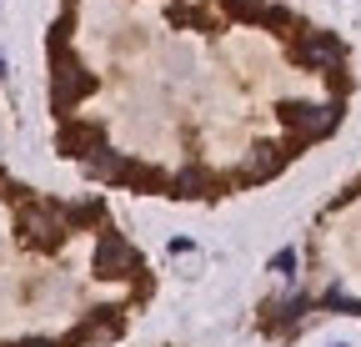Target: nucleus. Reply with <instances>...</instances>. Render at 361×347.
I'll return each instance as SVG.
<instances>
[{"label":"nucleus","instance_id":"20e7f679","mask_svg":"<svg viewBox=\"0 0 361 347\" xmlns=\"http://www.w3.org/2000/svg\"><path fill=\"white\" fill-rule=\"evenodd\" d=\"M135 267H141V257L126 247L121 232H106V237L96 242V272H101V277H126V272H135Z\"/></svg>","mask_w":361,"mask_h":347},{"label":"nucleus","instance_id":"ddd939ff","mask_svg":"<svg viewBox=\"0 0 361 347\" xmlns=\"http://www.w3.org/2000/svg\"><path fill=\"white\" fill-rule=\"evenodd\" d=\"M20 347H56V342H45V337H30V342H20Z\"/></svg>","mask_w":361,"mask_h":347},{"label":"nucleus","instance_id":"4468645a","mask_svg":"<svg viewBox=\"0 0 361 347\" xmlns=\"http://www.w3.org/2000/svg\"><path fill=\"white\" fill-rule=\"evenodd\" d=\"M0 81H6V56H0Z\"/></svg>","mask_w":361,"mask_h":347},{"label":"nucleus","instance_id":"f257e3e1","mask_svg":"<svg viewBox=\"0 0 361 347\" xmlns=\"http://www.w3.org/2000/svg\"><path fill=\"white\" fill-rule=\"evenodd\" d=\"M51 76H56V86H51V101H56V111H71L80 96H90V91H96V76H90V71H80V61L66 51V35H51Z\"/></svg>","mask_w":361,"mask_h":347},{"label":"nucleus","instance_id":"f8f14e48","mask_svg":"<svg viewBox=\"0 0 361 347\" xmlns=\"http://www.w3.org/2000/svg\"><path fill=\"white\" fill-rule=\"evenodd\" d=\"M291 267H296V247H281L276 257H271V272L276 277H291Z\"/></svg>","mask_w":361,"mask_h":347},{"label":"nucleus","instance_id":"1a4fd4ad","mask_svg":"<svg viewBox=\"0 0 361 347\" xmlns=\"http://www.w3.org/2000/svg\"><path fill=\"white\" fill-rule=\"evenodd\" d=\"M211 177H206V171L201 166H191V171H180V177L171 182V196H201V187H206Z\"/></svg>","mask_w":361,"mask_h":347},{"label":"nucleus","instance_id":"39448f33","mask_svg":"<svg viewBox=\"0 0 361 347\" xmlns=\"http://www.w3.org/2000/svg\"><path fill=\"white\" fill-rule=\"evenodd\" d=\"M20 232H25L30 247H56V242L66 237L61 216H56V211H40V206H25V211H20Z\"/></svg>","mask_w":361,"mask_h":347},{"label":"nucleus","instance_id":"9b49d317","mask_svg":"<svg viewBox=\"0 0 361 347\" xmlns=\"http://www.w3.org/2000/svg\"><path fill=\"white\" fill-rule=\"evenodd\" d=\"M226 11H231L236 20H266V6H261V0H226Z\"/></svg>","mask_w":361,"mask_h":347},{"label":"nucleus","instance_id":"9d476101","mask_svg":"<svg viewBox=\"0 0 361 347\" xmlns=\"http://www.w3.org/2000/svg\"><path fill=\"white\" fill-rule=\"evenodd\" d=\"M85 222H101V201H80L61 211V227H85Z\"/></svg>","mask_w":361,"mask_h":347},{"label":"nucleus","instance_id":"6e6552de","mask_svg":"<svg viewBox=\"0 0 361 347\" xmlns=\"http://www.w3.org/2000/svg\"><path fill=\"white\" fill-rule=\"evenodd\" d=\"M121 171H126V156H116V151H96L90 156V177H101V182H121Z\"/></svg>","mask_w":361,"mask_h":347},{"label":"nucleus","instance_id":"0eeeda50","mask_svg":"<svg viewBox=\"0 0 361 347\" xmlns=\"http://www.w3.org/2000/svg\"><path fill=\"white\" fill-rule=\"evenodd\" d=\"M281 166H286V151H281V146H271V141H261V146H256V156L246 161V177H256V182H261V177H276Z\"/></svg>","mask_w":361,"mask_h":347},{"label":"nucleus","instance_id":"f03ea898","mask_svg":"<svg viewBox=\"0 0 361 347\" xmlns=\"http://www.w3.org/2000/svg\"><path fill=\"white\" fill-rule=\"evenodd\" d=\"M281 121L291 126L296 136H326L331 126L341 121V111H336V106H306V101H286V106H281Z\"/></svg>","mask_w":361,"mask_h":347},{"label":"nucleus","instance_id":"7ed1b4c3","mask_svg":"<svg viewBox=\"0 0 361 347\" xmlns=\"http://www.w3.org/2000/svg\"><path fill=\"white\" fill-rule=\"evenodd\" d=\"M336 61H341V40H336L331 30H306V35L296 40V66L326 71V66H336Z\"/></svg>","mask_w":361,"mask_h":347},{"label":"nucleus","instance_id":"2eb2a0df","mask_svg":"<svg viewBox=\"0 0 361 347\" xmlns=\"http://www.w3.org/2000/svg\"><path fill=\"white\" fill-rule=\"evenodd\" d=\"M341 347H346V342H341Z\"/></svg>","mask_w":361,"mask_h":347},{"label":"nucleus","instance_id":"423d86ee","mask_svg":"<svg viewBox=\"0 0 361 347\" xmlns=\"http://www.w3.org/2000/svg\"><path fill=\"white\" fill-rule=\"evenodd\" d=\"M61 151H66V156H96V151H101V126H96V121H71V126H61Z\"/></svg>","mask_w":361,"mask_h":347}]
</instances>
